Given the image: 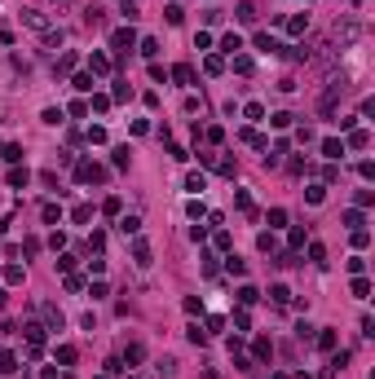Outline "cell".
<instances>
[{
    "instance_id": "6",
    "label": "cell",
    "mask_w": 375,
    "mask_h": 379,
    "mask_svg": "<svg viewBox=\"0 0 375 379\" xmlns=\"http://www.w3.org/2000/svg\"><path fill=\"white\" fill-rule=\"evenodd\" d=\"M132 44V31H115V49H128Z\"/></svg>"
},
{
    "instance_id": "4",
    "label": "cell",
    "mask_w": 375,
    "mask_h": 379,
    "mask_svg": "<svg viewBox=\"0 0 375 379\" xmlns=\"http://www.w3.org/2000/svg\"><path fill=\"white\" fill-rule=\"evenodd\" d=\"M322 150H327V159H340V154H344V146H340V141H327Z\"/></svg>"
},
{
    "instance_id": "5",
    "label": "cell",
    "mask_w": 375,
    "mask_h": 379,
    "mask_svg": "<svg viewBox=\"0 0 375 379\" xmlns=\"http://www.w3.org/2000/svg\"><path fill=\"white\" fill-rule=\"evenodd\" d=\"M137 225H142L137 216H124V221H120V229H124V234H137Z\"/></svg>"
},
{
    "instance_id": "1",
    "label": "cell",
    "mask_w": 375,
    "mask_h": 379,
    "mask_svg": "<svg viewBox=\"0 0 375 379\" xmlns=\"http://www.w3.org/2000/svg\"><path fill=\"white\" fill-rule=\"evenodd\" d=\"M27 27H35V31H44V13H40V9H27Z\"/></svg>"
},
{
    "instance_id": "2",
    "label": "cell",
    "mask_w": 375,
    "mask_h": 379,
    "mask_svg": "<svg viewBox=\"0 0 375 379\" xmlns=\"http://www.w3.org/2000/svg\"><path fill=\"white\" fill-rule=\"evenodd\" d=\"M159 379H176V362H172V357L159 362Z\"/></svg>"
},
{
    "instance_id": "3",
    "label": "cell",
    "mask_w": 375,
    "mask_h": 379,
    "mask_svg": "<svg viewBox=\"0 0 375 379\" xmlns=\"http://www.w3.org/2000/svg\"><path fill=\"white\" fill-rule=\"evenodd\" d=\"M132 256H137V265H150V247H146V243H137V247H132Z\"/></svg>"
}]
</instances>
